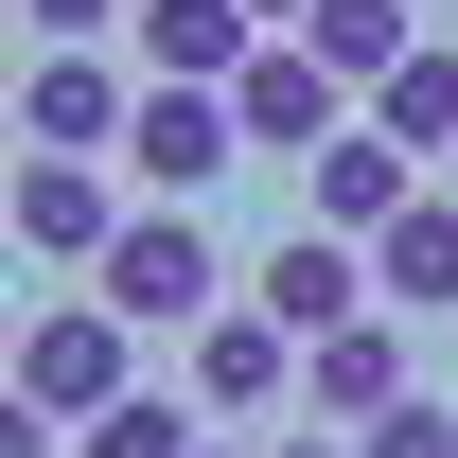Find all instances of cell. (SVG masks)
Segmentation results:
<instances>
[{
    "label": "cell",
    "instance_id": "obj_1",
    "mask_svg": "<svg viewBox=\"0 0 458 458\" xmlns=\"http://www.w3.org/2000/svg\"><path fill=\"white\" fill-rule=\"evenodd\" d=\"M89 300H106L123 335H212V318H229L247 283H229V247H212L194 212H141V229L106 247V283H89Z\"/></svg>",
    "mask_w": 458,
    "mask_h": 458
},
{
    "label": "cell",
    "instance_id": "obj_2",
    "mask_svg": "<svg viewBox=\"0 0 458 458\" xmlns=\"http://www.w3.org/2000/svg\"><path fill=\"white\" fill-rule=\"evenodd\" d=\"M18 405H36V423H71V441H89L106 405H141V388H123V318H106V300L18 318Z\"/></svg>",
    "mask_w": 458,
    "mask_h": 458
},
{
    "label": "cell",
    "instance_id": "obj_3",
    "mask_svg": "<svg viewBox=\"0 0 458 458\" xmlns=\"http://www.w3.org/2000/svg\"><path fill=\"white\" fill-rule=\"evenodd\" d=\"M247 159V106L229 89H141V123H123V176L159 194V212H212V176Z\"/></svg>",
    "mask_w": 458,
    "mask_h": 458
},
{
    "label": "cell",
    "instance_id": "obj_4",
    "mask_svg": "<svg viewBox=\"0 0 458 458\" xmlns=\"http://www.w3.org/2000/svg\"><path fill=\"white\" fill-rule=\"evenodd\" d=\"M247 300H265V318H283L300 352H318V335H352V318H388V283H370V247H335V229H283V247L247 265Z\"/></svg>",
    "mask_w": 458,
    "mask_h": 458
},
{
    "label": "cell",
    "instance_id": "obj_5",
    "mask_svg": "<svg viewBox=\"0 0 458 458\" xmlns=\"http://www.w3.org/2000/svg\"><path fill=\"white\" fill-rule=\"evenodd\" d=\"M123 123H141V89L106 54H36L18 71V159H123Z\"/></svg>",
    "mask_w": 458,
    "mask_h": 458
},
{
    "label": "cell",
    "instance_id": "obj_6",
    "mask_svg": "<svg viewBox=\"0 0 458 458\" xmlns=\"http://www.w3.org/2000/svg\"><path fill=\"white\" fill-rule=\"evenodd\" d=\"M300 212L335 229V247H388V229L423 212V159H405L388 123H352V141H318V159H300Z\"/></svg>",
    "mask_w": 458,
    "mask_h": 458
},
{
    "label": "cell",
    "instance_id": "obj_7",
    "mask_svg": "<svg viewBox=\"0 0 458 458\" xmlns=\"http://www.w3.org/2000/svg\"><path fill=\"white\" fill-rule=\"evenodd\" d=\"M335 89H352L335 54H300V36H265V54L229 71V106H247V159H318V141H352V123H335Z\"/></svg>",
    "mask_w": 458,
    "mask_h": 458
},
{
    "label": "cell",
    "instance_id": "obj_8",
    "mask_svg": "<svg viewBox=\"0 0 458 458\" xmlns=\"http://www.w3.org/2000/svg\"><path fill=\"white\" fill-rule=\"evenodd\" d=\"M388 405H423V388H405V318H352V335H318V352H300V423L370 441Z\"/></svg>",
    "mask_w": 458,
    "mask_h": 458
},
{
    "label": "cell",
    "instance_id": "obj_9",
    "mask_svg": "<svg viewBox=\"0 0 458 458\" xmlns=\"http://www.w3.org/2000/svg\"><path fill=\"white\" fill-rule=\"evenodd\" d=\"M194 405H212V423H265V405H300V335L265 318V300H229L212 335H194Z\"/></svg>",
    "mask_w": 458,
    "mask_h": 458
},
{
    "label": "cell",
    "instance_id": "obj_10",
    "mask_svg": "<svg viewBox=\"0 0 458 458\" xmlns=\"http://www.w3.org/2000/svg\"><path fill=\"white\" fill-rule=\"evenodd\" d=\"M123 36H141V89H229V71L265 54V18H247V0H141Z\"/></svg>",
    "mask_w": 458,
    "mask_h": 458
},
{
    "label": "cell",
    "instance_id": "obj_11",
    "mask_svg": "<svg viewBox=\"0 0 458 458\" xmlns=\"http://www.w3.org/2000/svg\"><path fill=\"white\" fill-rule=\"evenodd\" d=\"M141 212H106V176L89 159H18V247H36V265H89V283H106V247Z\"/></svg>",
    "mask_w": 458,
    "mask_h": 458
},
{
    "label": "cell",
    "instance_id": "obj_12",
    "mask_svg": "<svg viewBox=\"0 0 458 458\" xmlns=\"http://www.w3.org/2000/svg\"><path fill=\"white\" fill-rule=\"evenodd\" d=\"M370 283H388V318H458V194H423V212L370 247Z\"/></svg>",
    "mask_w": 458,
    "mask_h": 458
},
{
    "label": "cell",
    "instance_id": "obj_13",
    "mask_svg": "<svg viewBox=\"0 0 458 458\" xmlns=\"http://www.w3.org/2000/svg\"><path fill=\"white\" fill-rule=\"evenodd\" d=\"M300 54H335L352 89H388V71L423 54V0H318V18H300Z\"/></svg>",
    "mask_w": 458,
    "mask_h": 458
},
{
    "label": "cell",
    "instance_id": "obj_14",
    "mask_svg": "<svg viewBox=\"0 0 458 458\" xmlns=\"http://www.w3.org/2000/svg\"><path fill=\"white\" fill-rule=\"evenodd\" d=\"M370 123H388L405 159H458V36H423V54L370 89Z\"/></svg>",
    "mask_w": 458,
    "mask_h": 458
},
{
    "label": "cell",
    "instance_id": "obj_15",
    "mask_svg": "<svg viewBox=\"0 0 458 458\" xmlns=\"http://www.w3.org/2000/svg\"><path fill=\"white\" fill-rule=\"evenodd\" d=\"M71 458H212V441H194V405H159V388H141V405H106Z\"/></svg>",
    "mask_w": 458,
    "mask_h": 458
},
{
    "label": "cell",
    "instance_id": "obj_16",
    "mask_svg": "<svg viewBox=\"0 0 458 458\" xmlns=\"http://www.w3.org/2000/svg\"><path fill=\"white\" fill-rule=\"evenodd\" d=\"M352 458H458V405H388V423H370Z\"/></svg>",
    "mask_w": 458,
    "mask_h": 458
},
{
    "label": "cell",
    "instance_id": "obj_17",
    "mask_svg": "<svg viewBox=\"0 0 458 458\" xmlns=\"http://www.w3.org/2000/svg\"><path fill=\"white\" fill-rule=\"evenodd\" d=\"M18 18H36V54H89V36L123 18V0H18Z\"/></svg>",
    "mask_w": 458,
    "mask_h": 458
},
{
    "label": "cell",
    "instance_id": "obj_18",
    "mask_svg": "<svg viewBox=\"0 0 458 458\" xmlns=\"http://www.w3.org/2000/svg\"><path fill=\"white\" fill-rule=\"evenodd\" d=\"M265 458H352V441H335V423H300V441H265Z\"/></svg>",
    "mask_w": 458,
    "mask_h": 458
},
{
    "label": "cell",
    "instance_id": "obj_19",
    "mask_svg": "<svg viewBox=\"0 0 458 458\" xmlns=\"http://www.w3.org/2000/svg\"><path fill=\"white\" fill-rule=\"evenodd\" d=\"M247 18H265V36H300V18H318V0H247Z\"/></svg>",
    "mask_w": 458,
    "mask_h": 458
},
{
    "label": "cell",
    "instance_id": "obj_20",
    "mask_svg": "<svg viewBox=\"0 0 458 458\" xmlns=\"http://www.w3.org/2000/svg\"><path fill=\"white\" fill-rule=\"evenodd\" d=\"M212 458H265V441H212Z\"/></svg>",
    "mask_w": 458,
    "mask_h": 458
},
{
    "label": "cell",
    "instance_id": "obj_21",
    "mask_svg": "<svg viewBox=\"0 0 458 458\" xmlns=\"http://www.w3.org/2000/svg\"><path fill=\"white\" fill-rule=\"evenodd\" d=\"M423 18H441V0H423Z\"/></svg>",
    "mask_w": 458,
    "mask_h": 458
}]
</instances>
